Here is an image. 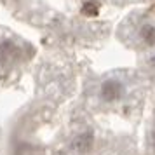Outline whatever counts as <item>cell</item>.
I'll use <instances>...</instances> for the list:
<instances>
[{
	"label": "cell",
	"instance_id": "1",
	"mask_svg": "<svg viewBox=\"0 0 155 155\" xmlns=\"http://www.w3.org/2000/svg\"><path fill=\"white\" fill-rule=\"evenodd\" d=\"M127 94V82L119 75H110L106 77L98 89V98L105 105H115L126 98Z\"/></svg>",
	"mask_w": 155,
	"mask_h": 155
},
{
	"label": "cell",
	"instance_id": "2",
	"mask_svg": "<svg viewBox=\"0 0 155 155\" xmlns=\"http://www.w3.org/2000/svg\"><path fill=\"white\" fill-rule=\"evenodd\" d=\"M23 58L21 49L16 45L14 42L11 40H5V42L0 45V63L5 64V66H11V64L18 63Z\"/></svg>",
	"mask_w": 155,
	"mask_h": 155
},
{
	"label": "cell",
	"instance_id": "3",
	"mask_svg": "<svg viewBox=\"0 0 155 155\" xmlns=\"http://www.w3.org/2000/svg\"><path fill=\"white\" fill-rule=\"evenodd\" d=\"M136 40L143 47H155V25L150 21H145L140 25L136 31Z\"/></svg>",
	"mask_w": 155,
	"mask_h": 155
},
{
	"label": "cell",
	"instance_id": "4",
	"mask_svg": "<svg viewBox=\"0 0 155 155\" xmlns=\"http://www.w3.org/2000/svg\"><path fill=\"white\" fill-rule=\"evenodd\" d=\"M92 145V134L87 131V133H80L73 140V148L77 150V152H80V153H84V152H87L89 148H91Z\"/></svg>",
	"mask_w": 155,
	"mask_h": 155
},
{
	"label": "cell",
	"instance_id": "5",
	"mask_svg": "<svg viewBox=\"0 0 155 155\" xmlns=\"http://www.w3.org/2000/svg\"><path fill=\"white\" fill-rule=\"evenodd\" d=\"M99 4L96 2V0H87V2H84V5H82V9H80V12L84 16H87V18H94V16L99 14Z\"/></svg>",
	"mask_w": 155,
	"mask_h": 155
},
{
	"label": "cell",
	"instance_id": "6",
	"mask_svg": "<svg viewBox=\"0 0 155 155\" xmlns=\"http://www.w3.org/2000/svg\"><path fill=\"white\" fill-rule=\"evenodd\" d=\"M148 64H150V70L155 71V54L152 58H150V61H148Z\"/></svg>",
	"mask_w": 155,
	"mask_h": 155
},
{
	"label": "cell",
	"instance_id": "7",
	"mask_svg": "<svg viewBox=\"0 0 155 155\" xmlns=\"http://www.w3.org/2000/svg\"><path fill=\"white\" fill-rule=\"evenodd\" d=\"M153 145H155V134H153Z\"/></svg>",
	"mask_w": 155,
	"mask_h": 155
}]
</instances>
